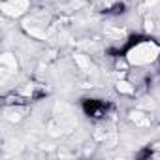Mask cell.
<instances>
[{"mask_svg": "<svg viewBox=\"0 0 160 160\" xmlns=\"http://www.w3.org/2000/svg\"><path fill=\"white\" fill-rule=\"evenodd\" d=\"M73 60H75V64L79 66V70L89 72V68H91V60H89L85 55H75V57H73Z\"/></svg>", "mask_w": 160, "mask_h": 160, "instance_id": "obj_7", "label": "cell"}, {"mask_svg": "<svg viewBox=\"0 0 160 160\" xmlns=\"http://www.w3.org/2000/svg\"><path fill=\"white\" fill-rule=\"evenodd\" d=\"M27 109L25 108H21V106H8L6 108V119L10 121V122H19V121H23L27 115Z\"/></svg>", "mask_w": 160, "mask_h": 160, "instance_id": "obj_4", "label": "cell"}, {"mask_svg": "<svg viewBox=\"0 0 160 160\" xmlns=\"http://www.w3.org/2000/svg\"><path fill=\"white\" fill-rule=\"evenodd\" d=\"M124 57L128 58L130 66H149L156 58H160V47L152 40H141L134 43Z\"/></svg>", "mask_w": 160, "mask_h": 160, "instance_id": "obj_1", "label": "cell"}, {"mask_svg": "<svg viewBox=\"0 0 160 160\" xmlns=\"http://www.w3.org/2000/svg\"><path fill=\"white\" fill-rule=\"evenodd\" d=\"M130 121H132L136 126H139V128H145V126L151 124L147 113H143V111H132V113H130Z\"/></svg>", "mask_w": 160, "mask_h": 160, "instance_id": "obj_5", "label": "cell"}, {"mask_svg": "<svg viewBox=\"0 0 160 160\" xmlns=\"http://www.w3.org/2000/svg\"><path fill=\"white\" fill-rule=\"evenodd\" d=\"M0 66H2V75H4V79H6L8 75H13V73L17 72V58H15V55L4 53L2 58H0Z\"/></svg>", "mask_w": 160, "mask_h": 160, "instance_id": "obj_3", "label": "cell"}, {"mask_svg": "<svg viewBox=\"0 0 160 160\" xmlns=\"http://www.w3.org/2000/svg\"><path fill=\"white\" fill-rule=\"evenodd\" d=\"M117 91L121 94H134L136 92V85H132L130 81H119L117 83Z\"/></svg>", "mask_w": 160, "mask_h": 160, "instance_id": "obj_6", "label": "cell"}, {"mask_svg": "<svg viewBox=\"0 0 160 160\" xmlns=\"http://www.w3.org/2000/svg\"><path fill=\"white\" fill-rule=\"evenodd\" d=\"M28 0H2V12L8 17H21L28 12Z\"/></svg>", "mask_w": 160, "mask_h": 160, "instance_id": "obj_2", "label": "cell"}]
</instances>
